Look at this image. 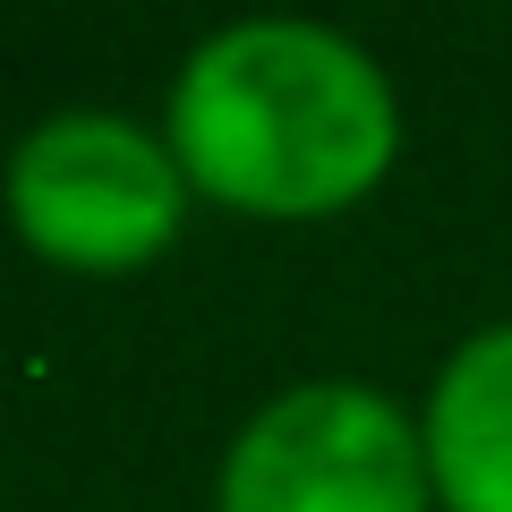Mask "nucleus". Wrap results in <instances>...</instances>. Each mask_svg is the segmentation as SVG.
Segmentation results:
<instances>
[{
    "instance_id": "obj_4",
    "label": "nucleus",
    "mask_w": 512,
    "mask_h": 512,
    "mask_svg": "<svg viewBox=\"0 0 512 512\" xmlns=\"http://www.w3.org/2000/svg\"><path fill=\"white\" fill-rule=\"evenodd\" d=\"M419 444L444 512H512V325L470 333L444 359Z\"/></svg>"
},
{
    "instance_id": "obj_1",
    "label": "nucleus",
    "mask_w": 512,
    "mask_h": 512,
    "mask_svg": "<svg viewBox=\"0 0 512 512\" xmlns=\"http://www.w3.org/2000/svg\"><path fill=\"white\" fill-rule=\"evenodd\" d=\"M171 163L188 188L265 222L359 205L402 146L384 69L333 26L248 18L188 52L171 86Z\"/></svg>"
},
{
    "instance_id": "obj_2",
    "label": "nucleus",
    "mask_w": 512,
    "mask_h": 512,
    "mask_svg": "<svg viewBox=\"0 0 512 512\" xmlns=\"http://www.w3.org/2000/svg\"><path fill=\"white\" fill-rule=\"evenodd\" d=\"M188 171L120 111H60L9 154V222L35 256L77 274H128L180 239Z\"/></svg>"
},
{
    "instance_id": "obj_3",
    "label": "nucleus",
    "mask_w": 512,
    "mask_h": 512,
    "mask_svg": "<svg viewBox=\"0 0 512 512\" xmlns=\"http://www.w3.org/2000/svg\"><path fill=\"white\" fill-rule=\"evenodd\" d=\"M427 444L367 384H299L239 427L214 512H427Z\"/></svg>"
}]
</instances>
